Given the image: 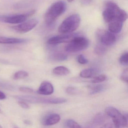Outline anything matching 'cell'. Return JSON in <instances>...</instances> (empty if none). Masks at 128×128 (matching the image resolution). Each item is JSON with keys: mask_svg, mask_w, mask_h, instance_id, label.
Segmentation results:
<instances>
[{"mask_svg": "<svg viewBox=\"0 0 128 128\" xmlns=\"http://www.w3.org/2000/svg\"><path fill=\"white\" fill-rule=\"evenodd\" d=\"M105 7L102 12L104 20L108 23L114 20H118L124 22L128 18V15L124 10L121 9L116 4L112 1L106 2Z\"/></svg>", "mask_w": 128, "mask_h": 128, "instance_id": "obj_1", "label": "cell"}, {"mask_svg": "<svg viewBox=\"0 0 128 128\" xmlns=\"http://www.w3.org/2000/svg\"><path fill=\"white\" fill-rule=\"evenodd\" d=\"M66 3L63 1H57L50 6L44 16V21L48 25L52 24L56 19L64 13L66 9Z\"/></svg>", "mask_w": 128, "mask_h": 128, "instance_id": "obj_2", "label": "cell"}, {"mask_svg": "<svg viewBox=\"0 0 128 128\" xmlns=\"http://www.w3.org/2000/svg\"><path fill=\"white\" fill-rule=\"evenodd\" d=\"M80 17L78 14H73L66 18L58 28V32L62 34L72 33L80 25Z\"/></svg>", "mask_w": 128, "mask_h": 128, "instance_id": "obj_3", "label": "cell"}, {"mask_svg": "<svg viewBox=\"0 0 128 128\" xmlns=\"http://www.w3.org/2000/svg\"><path fill=\"white\" fill-rule=\"evenodd\" d=\"M16 98L24 102H28L33 103H44V104H58L64 103L66 102V99L58 97H36L31 96H16Z\"/></svg>", "mask_w": 128, "mask_h": 128, "instance_id": "obj_4", "label": "cell"}, {"mask_svg": "<svg viewBox=\"0 0 128 128\" xmlns=\"http://www.w3.org/2000/svg\"><path fill=\"white\" fill-rule=\"evenodd\" d=\"M89 41L83 36L77 35L65 47L67 52L74 53L85 50L88 47Z\"/></svg>", "mask_w": 128, "mask_h": 128, "instance_id": "obj_5", "label": "cell"}, {"mask_svg": "<svg viewBox=\"0 0 128 128\" xmlns=\"http://www.w3.org/2000/svg\"><path fill=\"white\" fill-rule=\"evenodd\" d=\"M36 10H33L26 13L18 14L0 15V22L12 24H18L27 20L36 13Z\"/></svg>", "mask_w": 128, "mask_h": 128, "instance_id": "obj_6", "label": "cell"}, {"mask_svg": "<svg viewBox=\"0 0 128 128\" xmlns=\"http://www.w3.org/2000/svg\"><path fill=\"white\" fill-rule=\"evenodd\" d=\"M105 112L108 115L112 118L115 127H125L128 124L127 116L122 114L119 110L113 107L106 108Z\"/></svg>", "mask_w": 128, "mask_h": 128, "instance_id": "obj_7", "label": "cell"}, {"mask_svg": "<svg viewBox=\"0 0 128 128\" xmlns=\"http://www.w3.org/2000/svg\"><path fill=\"white\" fill-rule=\"evenodd\" d=\"M38 21L36 18L26 20L16 26L11 27V28L17 33L24 34L28 32L36 26Z\"/></svg>", "mask_w": 128, "mask_h": 128, "instance_id": "obj_8", "label": "cell"}, {"mask_svg": "<svg viewBox=\"0 0 128 128\" xmlns=\"http://www.w3.org/2000/svg\"><path fill=\"white\" fill-rule=\"evenodd\" d=\"M96 35L99 41L103 45L111 46L116 42L115 35L109 31L99 29L96 31Z\"/></svg>", "mask_w": 128, "mask_h": 128, "instance_id": "obj_9", "label": "cell"}, {"mask_svg": "<svg viewBox=\"0 0 128 128\" xmlns=\"http://www.w3.org/2000/svg\"><path fill=\"white\" fill-rule=\"evenodd\" d=\"M78 34L76 33L62 34L51 37L47 41V44L49 45H56L62 43H68Z\"/></svg>", "mask_w": 128, "mask_h": 128, "instance_id": "obj_10", "label": "cell"}, {"mask_svg": "<svg viewBox=\"0 0 128 128\" xmlns=\"http://www.w3.org/2000/svg\"><path fill=\"white\" fill-rule=\"evenodd\" d=\"M54 88L53 85L48 82L44 81L40 84L37 93L43 95H50L53 93Z\"/></svg>", "mask_w": 128, "mask_h": 128, "instance_id": "obj_11", "label": "cell"}, {"mask_svg": "<svg viewBox=\"0 0 128 128\" xmlns=\"http://www.w3.org/2000/svg\"><path fill=\"white\" fill-rule=\"evenodd\" d=\"M29 40L21 38H9L0 36V44H19L27 42Z\"/></svg>", "mask_w": 128, "mask_h": 128, "instance_id": "obj_12", "label": "cell"}, {"mask_svg": "<svg viewBox=\"0 0 128 128\" xmlns=\"http://www.w3.org/2000/svg\"><path fill=\"white\" fill-rule=\"evenodd\" d=\"M122 22L118 20L113 21L108 24V31L114 34H118L121 31L123 25Z\"/></svg>", "mask_w": 128, "mask_h": 128, "instance_id": "obj_13", "label": "cell"}, {"mask_svg": "<svg viewBox=\"0 0 128 128\" xmlns=\"http://www.w3.org/2000/svg\"><path fill=\"white\" fill-rule=\"evenodd\" d=\"M60 120V116L57 114H52L47 116L43 121L45 126H49L58 123Z\"/></svg>", "mask_w": 128, "mask_h": 128, "instance_id": "obj_14", "label": "cell"}, {"mask_svg": "<svg viewBox=\"0 0 128 128\" xmlns=\"http://www.w3.org/2000/svg\"><path fill=\"white\" fill-rule=\"evenodd\" d=\"M98 72L96 69L94 68L86 69L81 72L80 76L84 78H89L96 74Z\"/></svg>", "mask_w": 128, "mask_h": 128, "instance_id": "obj_15", "label": "cell"}, {"mask_svg": "<svg viewBox=\"0 0 128 128\" xmlns=\"http://www.w3.org/2000/svg\"><path fill=\"white\" fill-rule=\"evenodd\" d=\"M53 73L60 76H66L70 73V70L66 67L64 66H57L53 70Z\"/></svg>", "mask_w": 128, "mask_h": 128, "instance_id": "obj_16", "label": "cell"}, {"mask_svg": "<svg viewBox=\"0 0 128 128\" xmlns=\"http://www.w3.org/2000/svg\"><path fill=\"white\" fill-rule=\"evenodd\" d=\"M29 76L28 72L26 71H19L17 72L14 74L13 78L15 80H19V79H24Z\"/></svg>", "mask_w": 128, "mask_h": 128, "instance_id": "obj_17", "label": "cell"}, {"mask_svg": "<svg viewBox=\"0 0 128 128\" xmlns=\"http://www.w3.org/2000/svg\"><path fill=\"white\" fill-rule=\"evenodd\" d=\"M105 89V86L102 84H98L92 86L90 87V94H96L104 90Z\"/></svg>", "mask_w": 128, "mask_h": 128, "instance_id": "obj_18", "label": "cell"}, {"mask_svg": "<svg viewBox=\"0 0 128 128\" xmlns=\"http://www.w3.org/2000/svg\"><path fill=\"white\" fill-rule=\"evenodd\" d=\"M51 59L56 61H62L67 60V57L63 54H53L51 57Z\"/></svg>", "mask_w": 128, "mask_h": 128, "instance_id": "obj_19", "label": "cell"}, {"mask_svg": "<svg viewBox=\"0 0 128 128\" xmlns=\"http://www.w3.org/2000/svg\"><path fill=\"white\" fill-rule=\"evenodd\" d=\"M65 125L67 127L69 128H81V126L78 122L72 119H68L65 122Z\"/></svg>", "mask_w": 128, "mask_h": 128, "instance_id": "obj_20", "label": "cell"}, {"mask_svg": "<svg viewBox=\"0 0 128 128\" xmlns=\"http://www.w3.org/2000/svg\"><path fill=\"white\" fill-rule=\"evenodd\" d=\"M102 45L98 44L94 48V52L96 54L101 56L105 53L106 52V48Z\"/></svg>", "mask_w": 128, "mask_h": 128, "instance_id": "obj_21", "label": "cell"}, {"mask_svg": "<svg viewBox=\"0 0 128 128\" xmlns=\"http://www.w3.org/2000/svg\"><path fill=\"white\" fill-rule=\"evenodd\" d=\"M107 78V76L105 75H100L94 78L91 80V83L93 84H98L104 81Z\"/></svg>", "mask_w": 128, "mask_h": 128, "instance_id": "obj_22", "label": "cell"}, {"mask_svg": "<svg viewBox=\"0 0 128 128\" xmlns=\"http://www.w3.org/2000/svg\"><path fill=\"white\" fill-rule=\"evenodd\" d=\"M120 64L123 66H126L128 65V52H126L121 55L120 58Z\"/></svg>", "mask_w": 128, "mask_h": 128, "instance_id": "obj_23", "label": "cell"}, {"mask_svg": "<svg viewBox=\"0 0 128 128\" xmlns=\"http://www.w3.org/2000/svg\"><path fill=\"white\" fill-rule=\"evenodd\" d=\"M77 60H78V62L79 64H83V65L87 64L88 62V60L85 58V57L82 54H80L78 56Z\"/></svg>", "mask_w": 128, "mask_h": 128, "instance_id": "obj_24", "label": "cell"}, {"mask_svg": "<svg viewBox=\"0 0 128 128\" xmlns=\"http://www.w3.org/2000/svg\"><path fill=\"white\" fill-rule=\"evenodd\" d=\"M128 70L126 68L124 70L121 76V78L122 80L125 82H128Z\"/></svg>", "mask_w": 128, "mask_h": 128, "instance_id": "obj_25", "label": "cell"}, {"mask_svg": "<svg viewBox=\"0 0 128 128\" xmlns=\"http://www.w3.org/2000/svg\"><path fill=\"white\" fill-rule=\"evenodd\" d=\"M18 104L21 108L25 109H28L30 108V106L26 102L22 100H20L18 102Z\"/></svg>", "mask_w": 128, "mask_h": 128, "instance_id": "obj_26", "label": "cell"}, {"mask_svg": "<svg viewBox=\"0 0 128 128\" xmlns=\"http://www.w3.org/2000/svg\"><path fill=\"white\" fill-rule=\"evenodd\" d=\"M19 90L21 92H24L32 93L33 92L32 89L27 87H21L19 88Z\"/></svg>", "mask_w": 128, "mask_h": 128, "instance_id": "obj_27", "label": "cell"}, {"mask_svg": "<svg viewBox=\"0 0 128 128\" xmlns=\"http://www.w3.org/2000/svg\"><path fill=\"white\" fill-rule=\"evenodd\" d=\"M66 92L67 93L71 95L75 94L77 93V90L74 88L72 87H70L66 89Z\"/></svg>", "mask_w": 128, "mask_h": 128, "instance_id": "obj_28", "label": "cell"}, {"mask_svg": "<svg viewBox=\"0 0 128 128\" xmlns=\"http://www.w3.org/2000/svg\"><path fill=\"white\" fill-rule=\"evenodd\" d=\"M6 98V94L1 90H0V100H3Z\"/></svg>", "mask_w": 128, "mask_h": 128, "instance_id": "obj_29", "label": "cell"}, {"mask_svg": "<svg viewBox=\"0 0 128 128\" xmlns=\"http://www.w3.org/2000/svg\"><path fill=\"white\" fill-rule=\"evenodd\" d=\"M24 123L26 124H28V125H29V124H31V122L29 121V120H26L24 121Z\"/></svg>", "mask_w": 128, "mask_h": 128, "instance_id": "obj_30", "label": "cell"}, {"mask_svg": "<svg viewBox=\"0 0 128 128\" xmlns=\"http://www.w3.org/2000/svg\"><path fill=\"white\" fill-rule=\"evenodd\" d=\"M67 1L69 2H72V1H74V0H67Z\"/></svg>", "mask_w": 128, "mask_h": 128, "instance_id": "obj_31", "label": "cell"}, {"mask_svg": "<svg viewBox=\"0 0 128 128\" xmlns=\"http://www.w3.org/2000/svg\"><path fill=\"white\" fill-rule=\"evenodd\" d=\"M0 128H2V126H1V125H0Z\"/></svg>", "mask_w": 128, "mask_h": 128, "instance_id": "obj_32", "label": "cell"}]
</instances>
